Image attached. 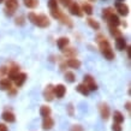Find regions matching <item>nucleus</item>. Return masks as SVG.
<instances>
[{"mask_svg": "<svg viewBox=\"0 0 131 131\" xmlns=\"http://www.w3.org/2000/svg\"><path fill=\"white\" fill-rule=\"evenodd\" d=\"M16 93H17V90H16V88H13L12 87L11 89H10V90H8V94H10V95H16Z\"/></svg>", "mask_w": 131, "mask_h": 131, "instance_id": "38", "label": "nucleus"}, {"mask_svg": "<svg viewBox=\"0 0 131 131\" xmlns=\"http://www.w3.org/2000/svg\"><path fill=\"white\" fill-rule=\"evenodd\" d=\"M117 1H124V0H117Z\"/></svg>", "mask_w": 131, "mask_h": 131, "instance_id": "42", "label": "nucleus"}, {"mask_svg": "<svg viewBox=\"0 0 131 131\" xmlns=\"http://www.w3.org/2000/svg\"><path fill=\"white\" fill-rule=\"evenodd\" d=\"M70 131H84V130L81 125H72L71 129H70Z\"/></svg>", "mask_w": 131, "mask_h": 131, "instance_id": "36", "label": "nucleus"}, {"mask_svg": "<svg viewBox=\"0 0 131 131\" xmlns=\"http://www.w3.org/2000/svg\"><path fill=\"white\" fill-rule=\"evenodd\" d=\"M6 73H7V69L5 66H0V78H3Z\"/></svg>", "mask_w": 131, "mask_h": 131, "instance_id": "34", "label": "nucleus"}, {"mask_svg": "<svg viewBox=\"0 0 131 131\" xmlns=\"http://www.w3.org/2000/svg\"><path fill=\"white\" fill-rule=\"evenodd\" d=\"M99 111H100V115H101V118L105 120H107L108 118H110V113H111V111H110V106H108L107 103H100L99 105Z\"/></svg>", "mask_w": 131, "mask_h": 131, "instance_id": "4", "label": "nucleus"}, {"mask_svg": "<svg viewBox=\"0 0 131 131\" xmlns=\"http://www.w3.org/2000/svg\"><path fill=\"white\" fill-rule=\"evenodd\" d=\"M68 112L70 117H73V106H72V103H70L68 106Z\"/></svg>", "mask_w": 131, "mask_h": 131, "instance_id": "37", "label": "nucleus"}, {"mask_svg": "<svg viewBox=\"0 0 131 131\" xmlns=\"http://www.w3.org/2000/svg\"><path fill=\"white\" fill-rule=\"evenodd\" d=\"M25 18H24V16H19V17H17L16 18V24L17 25H23L24 23H25Z\"/></svg>", "mask_w": 131, "mask_h": 131, "instance_id": "32", "label": "nucleus"}, {"mask_svg": "<svg viewBox=\"0 0 131 131\" xmlns=\"http://www.w3.org/2000/svg\"><path fill=\"white\" fill-rule=\"evenodd\" d=\"M115 8H117V11L119 12V15H122V16H127L129 15V6L125 5L124 3H117Z\"/></svg>", "mask_w": 131, "mask_h": 131, "instance_id": "12", "label": "nucleus"}, {"mask_svg": "<svg viewBox=\"0 0 131 131\" xmlns=\"http://www.w3.org/2000/svg\"><path fill=\"white\" fill-rule=\"evenodd\" d=\"M24 5L29 8H35L39 5V0H23Z\"/></svg>", "mask_w": 131, "mask_h": 131, "instance_id": "23", "label": "nucleus"}, {"mask_svg": "<svg viewBox=\"0 0 131 131\" xmlns=\"http://www.w3.org/2000/svg\"><path fill=\"white\" fill-rule=\"evenodd\" d=\"M59 19L61 20V23H63V24H65V25H68V27L72 28V22H71V19H70V18L66 16V15H64V13H63Z\"/></svg>", "mask_w": 131, "mask_h": 131, "instance_id": "25", "label": "nucleus"}, {"mask_svg": "<svg viewBox=\"0 0 131 131\" xmlns=\"http://www.w3.org/2000/svg\"><path fill=\"white\" fill-rule=\"evenodd\" d=\"M28 18L32 24H35L40 28H47L51 24V20L46 15H36L34 12H30L28 15Z\"/></svg>", "mask_w": 131, "mask_h": 131, "instance_id": "2", "label": "nucleus"}, {"mask_svg": "<svg viewBox=\"0 0 131 131\" xmlns=\"http://www.w3.org/2000/svg\"><path fill=\"white\" fill-rule=\"evenodd\" d=\"M65 80L68 81L69 83H73L76 81V76L73 72L71 71H68V72H65Z\"/></svg>", "mask_w": 131, "mask_h": 131, "instance_id": "26", "label": "nucleus"}, {"mask_svg": "<svg viewBox=\"0 0 131 131\" xmlns=\"http://www.w3.org/2000/svg\"><path fill=\"white\" fill-rule=\"evenodd\" d=\"M18 73H19V66L16 65V64H12L11 68L7 69V73L6 75L8 76V80L10 81H15V78L17 77Z\"/></svg>", "mask_w": 131, "mask_h": 131, "instance_id": "6", "label": "nucleus"}, {"mask_svg": "<svg viewBox=\"0 0 131 131\" xmlns=\"http://www.w3.org/2000/svg\"><path fill=\"white\" fill-rule=\"evenodd\" d=\"M87 23H88V25H89L90 28H93L94 30H99L100 29V23L97 22V20L94 19V18H88Z\"/></svg>", "mask_w": 131, "mask_h": 131, "instance_id": "22", "label": "nucleus"}, {"mask_svg": "<svg viewBox=\"0 0 131 131\" xmlns=\"http://www.w3.org/2000/svg\"><path fill=\"white\" fill-rule=\"evenodd\" d=\"M1 118L5 122H7V123H15L16 122V117H15V114L11 111H4L3 114H1Z\"/></svg>", "mask_w": 131, "mask_h": 131, "instance_id": "13", "label": "nucleus"}, {"mask_svg": "<svg viewBox=\"0 0 131 131\" xmlns=\"http://www.w3.org/2000/svg\"><path fill=\"white\" fill-rule=\"evenodd\" d=\"M69 11H70V13L73 15V16H77V17L83 16V12L81 10V6L77 4V3H72V4L69 6Z\"/></svg>", "mask_w": 131, "mask_h": 131, "instance_id": "7", "label": "nucleus"}, {"mask_svg": "<svg viewBox=\"0 0 131 131\" xmlns=\"http://www.w3.org/2000/svg\"><path fill=\"white\" fill-rule=\"evenodd\" d=\"M69 39L68 37H65V36H63V37H59L58 40H57V45H58V47H59V49H65L66 48V46L69 45Z\"/></svg>", "mask_w": 131, "mask_h": 131, "instance_id": "17", "label": "nucleus"}, {"mask_svg": "<svg viewBox=\"0 0 131 131\" xmlns=\"http://www.w3.org/2000/svg\"><path fill=\"white\" fill-rule=\"evenodd\" d=\"M48 6H49V8H56L58 7V1L57 0H48Z\"/></svg>", "mask_w": 131, "mask_h": 131, "instance_id": "31", "label": "nucleus"}, {"mask_svg": "<svg viewBox=\"0 0 131 131\" xmlns=\"http://www.w3.org/2000/svg\"><path fill=\"white\" fill-rule=\"evenodd\" d=\"M66 65L69 68H72V69H80L81 68V61L76 58H72V59H68L66 60Z\"/></svg>", "mask_w": 131, "mask_h": 131, "instance_id": "16", "label": "nucleus"}, {"mask_svg": "<svg viewBox=\"0 0 131 131\" xmlns=\"http://www.w3.org/2000/svg\"><path fill=\"white\" fill-rule=\"evenodd\" d=\"M53 87L54 85H52V84H48L47 87L45 88L43 90V97L46 101H53L54 99V94H53Z\"/></svg>", "mask_w": 131, "mask_h": 131, "instance_id": "8", "label": "nucleus"}, {"mask_svg": "<svg viewBox=\"0 0 131 131\" xmlns=\"http://www.w3.org/2000/svg\"><path fill=\"white\" fill-rule=\"evenodd\" d=\"M89 1H95V0H89Z\"/></svg>", "mask_w": 131, "mask_h": 131, "instance_id": "43", "label": "nucleus"}, {"mask_svg": "<svg viewBox=\"0 0 131 131\" xmlns=\"http://www.w3.org/2000/svg\"><path fill=\"white\" fill-rule=\"evenodd\" d=\"M51 113H52L51 107H48V106H46V105L41 106V108H40L41 117H43V118H46V117H51Z\"/></svg>", "mask_w": 131, "mask_h": 131, "instance_id": "18", "label": "nucleus"}, {"mask_svg": "<svg viewBox=\"0 0 131 131\" xmlns=\"http://www.w3.org/2000/svg\"><path fill=\"white\" fill-rule=\"evenodd\" d=\"M81 10H82V12H85L87 15H91L93 13V6L90 4H88V3H83Z\"/></svg>", "mask_w": 131, "mask_h": 131, "instance_id": "24", "label": "nucleus"}, {"mask_svg": "<svg viewBox=\"0 0 131 131\" xmlns=\"http://www.w3.org/2000/svg\"><path fill=\"white\" fill-rule=\"evenodd\" d=\"M27 77H28V75L25 73V72H19L18 75H17V77L15 78V83H16V87L19 88L22 87L24 84V82L27 81Z\"/></svg>", "mask_w": 131, "mask_h": 131, "instance_id": "11", "label": "nucleus"}, {"mask_svg": "<svg viewBox=\"0 0 131 131\" xmlns=\"http://www.w3.org/2000/svg\"><path fill=\"white\" fill-rule=\"evenodd\" d=\"M59 1L61 3L63 6H65V7H69V6L72 4V0H59Z\"/></svg>", "mask_w": 131, "mask_h": 131, "instance_id": "35", "label": "nucleus"}, {"mask_svg": "<svg viewBox=\"0 0 131 131\" xmlns=\"http://www.w3.org/2000/svg\"><path fill=\"white\" fill-rule=\"evenodd\" d=\"M96 41L99 43V47H100V51L102 53V56L108 60H113L114 59V52L112 51V47L108 40L103 35H97L96 36Z\"/></svg>", "mask_w": 131, "mask_h": 131, "instance_id": "1", "label": "nucleus"}, {"mask_svg": "<svg viewBox=\"0 0 131 131\" xmlns=\"http://www.w3.org/2000/svg\"><path fill=\"white\" fill-rule=\"evenodd\" d=\"M83 80H84V84H89V83H91V82H95V81H94V77L91 75H85Z\"/></svg>", "mask_w": 131, "mask_h": 131, "instance_id": "30", "label": "nucleus"}, {"mask_svg": "<svg viewBox=\"0 0 131 131\" xmlns=\"http://www.w3.org/2000/svg\"><path fill=\"white\" fill-rule=\"evenodd\" d=\"M51 15H52V17H53V18L59 19L60 17H61V15H63V12L60 11L58 7H56V8H52V10H51Z\"/></svg>", "mask_w": 131, "mask_h": 131, "instance_id": "27", "label": "nucleus"}, {"mask_svg": "<svg viewBox=\"0 0 131 131\" xmlns=\"http://www.w3.org/2000/svg\"><path fill=\"white\" fill-rule=\"evenodd\" d=\"M53 94H54V96L59 97V99L64 97V95L66 94V88H65V85H64V84H57V85H54V87H53Z\"/></svg>", "mask_w": 131, "mask_h": 131, "instance_id": "5", "label": "nucleus"}, {"mask_svg": "<svg viewBox=\"0 0 131 131\" xmlns=\"http://www.w3.org/2000/svg\"><path fill=\"white\" fill-rule=\"evenodd\" d=\"M18 8V0H5V15L6 16H13V13Z\"/></svg>", "mask_w": 131, "mask_h": 131, "instance_id": "3", "label": "nucleus"}, {"mask_svg": "<svg viewBox=\"0 0 131 131\" xmlns=\"http://www.w3.org/2000/svg\"><path fill=\"white\" fill-rule=\"evenodd\" d=\"M125 108H126L127 111H130V102H129V101L125 103Z\"/></svg>", "mask_w": 131, "mask_h": 131, "instance_id": "40", "label": "nucleus"}, {"mask_svg": "<svg viewBox=\"0 0 131 131\" xmlns=\"http://www.w3.org/2000/svg\"><path fill=\"white\" fill-rule=\"evenodd\" d=\"M53 126H54V120L52 119L51 117H46V118H43V122H42V129H43L45 131L52 130Z\"/></svg>", "mask_w": 131, "mask_h": 131, "instance_id": "10", "label": "nucleus"}, {"mask_svg": "<svg viewBox=\"0 0 131 131\" xmlns=\"http://www.w3.org/2000/svg\"><path fill=\"white\" fill-rule=\"evenodd\" d=\"M12 88V83L8 78H3L0 80V90H10Z\"/></svg>", "mask_w": 131, "mask_h": 131, "instance_id": "14", "label": "nucleus"}, {"mask_svg": "<svg viewBox=\"0 0 131 131\" xmlns=\"http://www.w3.org/2000/svg\"><path fill=\"white\" fill-rule=\"evenodd\" d=\"M113 119H114V123L115 124H122L124 122V115L122 112L119 111H114L113 113Z\"/></svg>", "mask_w": 131, "mask_h": 131, "instance_id": "19", "label": "nucleus"}, {"mask_svg": "<svg viewBox=\"0 0 131 131\" xmlns=\"http://www.w3.org/2000/svg\"><path fill=\"white\" fill-rule=\"evenodd\" d=\"M76 90L78 91V93H81V94H82V95H84V96H87L88 94H89V90H88L87 85H85L84 83L78 84V85L76 87Z\"/></svg>", "mask_w": 131, "mask_h": 131, "instance_id": "21", "label": "nucleus"}, {"mask_svg": "<svg viewBox=\"0 0 131 131\" xmlns=\"http://www.w3.org/2000/svg\"><path fill=\"white\" fill-rule=\"evenodd\" d=\"M110 32H111V35L113 36V37H120V36H123L122 35V31L120 30H118L117 28H110Z\"/></svg>", "mask_w": 131, "mask_h": 131, "instance_id": "29", "label": "nucleus"}, {"mask_svg": "<svg viewBox=\"0 0 131 131\" xmlns=\"http://www.w3.org/2000/svg\"><path fill=\"white\" fill-rule=\"evenodd\" d=\"M0 131H8V129L5 124H0Z\"/></svg>", "mask_w": 131, "mask_h": 131, "instance_id": "39", "label": "nucleus"}, {"mask_svg": "<svg viewBox=\"0 0 131 131\" xmlns=\"http://www.w3.org/2000/svg\"><path fill=\"white\" fill-rule=\"evenodd\" d=\"M115 46H117V48H118L119 51L126 49V41H125V39H124L123 36H120V37H117V39H115Z\"/></svg>", "mask_w": 131, "mask_h": 131, "instance_id": "15", "label": "nucleus"}, {"mask_svg": "<svg viewBox=\"0 0 131 131\" xmlns=\"http://www.w3.org/2000/svg\"><path fill=\"white\" fill-rule=\"evenodd\" d=\"M65 57H68L69 59H72V58H76L77 56V52H76L75 48H66V49H63Z\"/></svg>", "mask_w": 131, "mask_h": 131, "instance_id": "20", "label": "nucleus"}, {"mask_svg": "<svg viewBox=\"0 0 131 131\" xmlns=\"http://www.w3.org/2000/svg\"><path fill=\"white\" fill-rule=\"evenodd\" d=\"M107 22H108V25H110V28H117L118 25L120 24V19L119 17L117 16L115 13L111 15V16L107 18Z\"/></svg>", "mask_w": 131, "mask_h": 131, "instance_id": "9", "label": "nucleus"}, {"mask_svg": "<svg viewBox=\"0 0 131 131\" xmlns=\"http://www.w3.org/2000/svg\"><path fill=\"white\" fill-rule=\"evenodd\" d=\"M113 13H114V12H113V8H112V7L103 8V10H102V18L107 19L108 17L111 16V15H113Z\"/></svg>", "mask_w": 131, "mask_h": 131, "instance_id": "28", "label": "nucleus"}, {"mask_svg": "<svg viewBox=\"0 0 131 131\" xmlns=\"http://www.w3.org/2000/svg\"><path fill=\"white\" fill-rule=\"evenodd\" d=\"M112 131H123V127L120 124H113L112 125Z\"/></svg>", "mask_w": 131, "mask_h": 131, "instance_id": "33", "label": "nucleus"}, {"mask_svg": "<svg viewBox=\"0 0 131 131\" xmlns=\"http://www.w3.org/2000/svg\"><path fill=\"white\" fill-rule=\"evenodd\" d=\"M5 0H0V4H1V3H4Z\"/></svg>", "mask_w": 131, "mask_h": 131, "instance_id": "41", "label": "nucleus"}]
</instances>
